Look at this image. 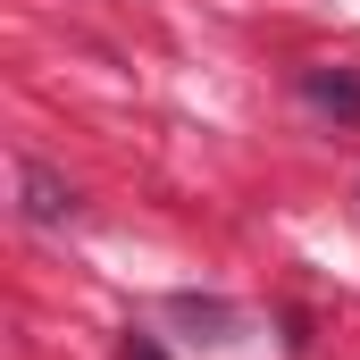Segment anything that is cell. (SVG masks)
<instances>
[{"instance_id":"6da1fadb","label":"cell","mask_w":360,"mask_h":360,"mask_svg":"<svg viewBox=\"0 0 360 360\" xmlns=\"http://www.w3.org/2000/svg\"><path fill=\"white\" fill-rule=\"evenodd\" d=\"M302 92H310V109L360 117V76H352V68H302Z\"/></svg>"},{"instance_id":"7a4b0ae2","label":"cell","mask_w":360,"mask_h":360,"mask_svg":"<svg viewBox=\"0 0 360 360\" xmlns=\"http://www.w3.org/2000/svg\"><path fill=\"white\" fill-rule=\"evenodd\" d=\"M25 218H34V226H68V218H76V193L51 176V168H25Z\"/></svg>"}]
</instances>
